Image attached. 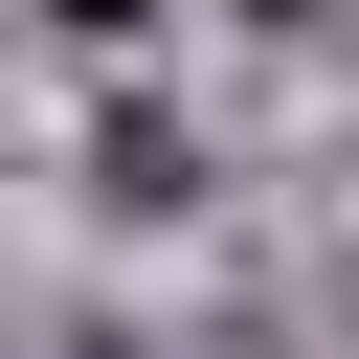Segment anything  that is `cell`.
<instances>
[{
  "label": "cell",
  "mask_w": 359,
  "mask_h": 359,
  "mask_svg": "<svg viewBox=\"0 0 359 359\" xmlns=\"http://www.w3.org/2000/svg\"><path fill=\"white\" fill-rule=\"evenodd\" d=\"M247 22H292V0H247Z\"/></svg>",
  "instance_id": "cell-2"
},
{
  "label": "cell",
  "mask_w": 359,
  "mask_h": 359,
  "mask_svg": "<svg viewBox=\"0 0 359 359\" xmlns=\"http://www.w3.org/2000/svg\"><path fill=\"white\" fill-rule=\"evenodd\" d=\"M45 22H90V45H112V22H157V0H45Z\"/></svg>",
  "instance_id": "cell-1"
}]
</instances>
